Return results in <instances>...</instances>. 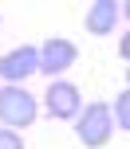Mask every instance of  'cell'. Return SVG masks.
Wrapping results in <instances>:
<instances>
[{"instance_id": "obj_3", "label": "cell", "mask_w": 130, "mask_h": 149, "mask_svg": "<svg viewBox=\"0 0 130 149\" xmlns=\"http://www.w3.org/2000/svg\"><path fill=\"white\" fill-rule=\"evenodd\" d=\"M36 55H39L36 74H47V82H51V79L67 74V71L79 63V43H75V39H67V36H47L44 43L36 47Z\"/></svg>"}, {"instance_id": "obj_5", "label": "cell", "mask_w": 130, "mask_h": 149, "mask_svg": "<svg viewBox=\"0 0 130 149\" xmlns=\"http://www.w3.org/2000/svg\"><path fill=\"white\" fill-rule=\"evenodd\" d=\"M36 67H39L36 43H20V47L0 55V79H4V86H24V79H32Z\"/></svg>"}, {"instance_id": "obj_2", "label": "cell", "mask_w": 130, "mask_h": 149, "mask_svg": "<svg viewBox=\"0 0 130 149\" xmlns=\"http://www.w3.org/2000/svg\"><path fill=\"white\" fill-rule=\"evenodd\" d=\"M75 137L83 149H103L115 137V118H110V106L107 102H87L75 118Z\"/></svg>"}, {"instance_id": "obj_8", "label": "cell", "mask_w": 130, "mask_h": 149, "mask_svg": "<svg viewBox=\"0 0 130 149\" xmlns=\"http://www.w3.org/2000/svg\"><path fill=\"white\" fill-rule=\"evenodd\" d=\"M0 149H24V137L16 130H4L0 126Z\"/></svg>"}, {"instance_id": "obj_1", "label": "cell", "mask_w": 130, "mask_h": 149, "mask_svg": "<svg viewBox=\"0 0 130 149\" xmlns=\"http://www.w3.org/2000/svg\"><path fill=\"white\" fill-rule=\"evenodd\" d=\"M39 118V98L28 86H0V126L4 130H28Z\"/></svg>"}, {"instance_id": "obj_4", "label": "cell", "mask_w": 130, "mask_h": 149, "mask_svg": "<svg viewBox=\"0 0 130 149\" xmlns=\"http://www.w3.org/2000/svg\"><path fill=\"white\" fill-rule=\"evenodd\" d=\"M44 110L55 122H75L79 110H83V90L75 82H67V79H51L47 82V94H44Z\"/></svg>"}, {"instance_id": "obj_6", "label": "cell", "mask_w": 130, "mask_h": 149, "mask_svg": "<svg viewBox=\"0 0 130 149\" xmlns=\"http://www.w3.org/2000/svg\"><path fill=\"white\" fill-rule=\"evenodd\" d=\"M83 24H87L91 36H115V28L122 24V4H118V0H95V4L87 8Z\"/></svg>"}, {"instance_id": "obj_7", "label": "cell", "mask_w": 130, "mask_h": 149, "mask_svg": "<svg viewBox=\"0 0 130 149\" xmlns=\"http://www.w3.org/2000/svg\"><path fill=\"white\" fill-rule=\"evenodd\" d=\"M110 118H115L118 130H130V90H122V94L115 98V110H110Z\"/></svg>"}]
</instances>
